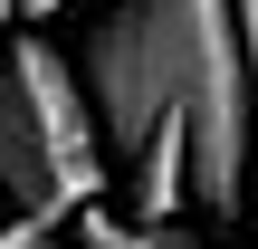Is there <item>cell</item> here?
Listing matches in <instances>:
<instances>
[{
	"instance_id": "6da1fadb",
	"label": "cell",
	"mask_w": 258,
	"mask_h": 249,
	"mask_svg": "<svg viewBox=\"0 0 258 249\" xmlns=\"http://www.w3.org/2000/svg\"><path fill=\"white\" fill-rule=\"evenodd\" d=\"M86 115L105 134V173L144 154L163 125L191 144V202L211 221H239L258 182L249 144V58H239V0H115L86 38Z\"/></svg>"
},
{
	"instance_id": "7a4b0ae2",
	"label": "cell",
	"mask_w": 258,
	"mask_h": 249,
	"mask_svg": "<svg viewBox=\"0 0 258 249\" xmlns=\"http://www.w3.org/2000/svg\"><path fill=\"white\" fill-rule=\"evenodd\" d=\"M105 192L115 173H105V134L86 115L77 67L57 58V38L19 29L0 48V202L38 221H77Z\"/></svg>"
},
{
	"instance_id": "3957f363",
	"label": "cell",
	"mask_w": 258,
	"mask_h": 249,
	"mask_svg": "<svg viewBox=\"0 0 258 249\" xmlns=\"http://www.w3.org/2000/svg\"><path fill=\"white\" fill-rule=\"evenodd\" d=\"M67 230H77L86 249H182L172 230H153V221H105V202H86V211H77Z\"/></svg>"
},
{
	"instance_id": "277c9868",
	"label": "cell",
	"mask_w": 258,
	"mask_h": 249,
	"mask_svg": "<svg viewBox=\"0 0 258 249\" xmlns=\"http://www.w3.org/2000/svg\"><path fill=\"white\" fill-rule=\"evenodd\" d=\"M67 221H38V211H0V249H57Z\"/></svg>"
},
{
	"instance_id": "5b68a950",
	"label": "cell",
	"mask_w": 258,
	"mask_h": 249,
	"mask_svg": "<svg viewBox=\"0 0 258 249\" xmlns=\"http://www.w3.org/2000/svg\"><path fill=\"white\" fill-rule=\"evenodd\" d=\"M239 58H249V144H258V0H239Z\"/></svg>"
},
{
	"instance_id": "8992f818",
	"label": "cell",
	"mask_w": 258,
	"mask_h": 249,
	"mask_svg": "<svg viewBox=\"0 0 258 249\" xmlns=\"http://www.w3.org/2000/svg\"><path fill=\"white\" fill-rule=\"evenodd\" d=\"M10 19H19V0H0V29H10Z\"/></svg>"
},
{
	"instance_id": "52a82bcc",
	"label": "cell",
	"mask_w": 258,
	"mask_h": 249,
	"mask_svg": "<svg viewBox=\"0 0 258 249\" xmlns=\"http://www.w3.org/2000/svg\"><path fill=\"white\" fill-rule=\"evenodd\" d=\"M0 211H10V202H0Z\"/></svg>"
}]
</instances>
